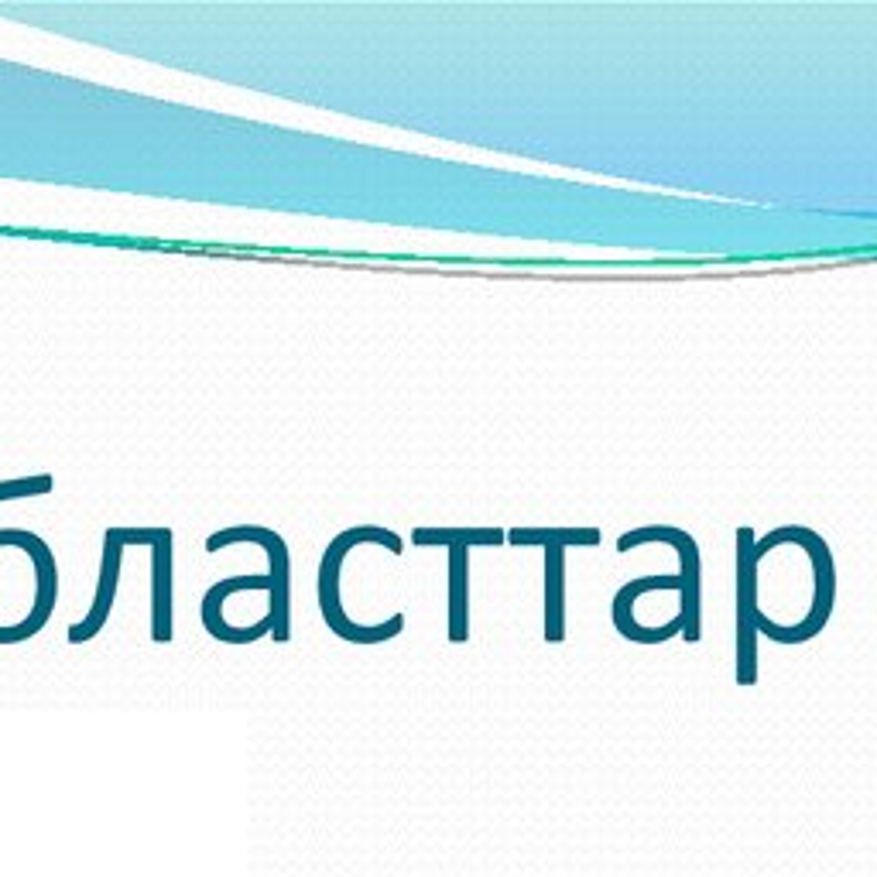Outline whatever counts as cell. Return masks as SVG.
<instances>
[{
    "mask_svg": "<svg viewBox=\"0 0 877 877\" xmlns=\"http://www.w3.org/2000/svg\"><path fill=\"white\" fill-rule=\"evenodd\" d=\"M360 542H377L384 545L388 552L401 555L405 549H401V538L391 535V531L384 528H350L343 531V535H336L333 542H329V549L323 555V562H319V607H323V617L329 624V631L336 634V638H347V641H357V645H377V641H388L394 638V634H401V627H405V617H391L388 624L381 627H360L353 624L347 614H343L340 607V566L343 559L350 555L353 545Z\"/></svg>",
    "mask_w": 877,
    "mask_h": 877,
    "instance_id": "cell-1",
    "label": "cell"
},
{
    "mask_svg": "<svg viewBox=\"0 0 877 877\" xmlns=\"http://www.w3.org/2000/svg\"><path fill=\"white\" fill-rule=\"evenodd\" d=\"M508 542L514 545H545V638H566V549L562 545H597V528H573V531H511Z\"/></svg>",
    "mask_w": 877,
    "mask_h": 877,
    "instance_id": "cell-2",
    "label": "cell"
},
{
    "mask_svg": "<svg viewBox=\"0 0 877 877\" xmlns=\"http://www.w3.org/2000/svg\"><path fill=\"white\" fill-rule=\"evenodd\" d=\"M127 549L131 545H148L151 552V641L168 645L172 641V528L151 525V528H124Z\"/></svg>",
    "mask_w": 877,
    "mask_h": 877,
    "instance_id": "cell-3",
    "label": "cell"
},
{
    "mask_svg": "<svg viewBox=\"0 0 877 877\" xmlns=\"http://www.w3.org/2000/svg\"><path fill=\"white\" fill-rule=\"evenodd\" d=\"M737 624H740V634H737V679L744 682H754L758 679V645H754V638H758V607H754V597H758V583H754V566H758V559H754V531L751 528H740L737 531Z\"/></svg>",
    "mask_w": 877,
    "mask_h": 877,
    "instance_id": "cell-4",
    "label": "cell"
},
{
    "mask_svg": "<svg viewBox=\"0 0 877 877\" xmlns=\"http://www.w3.org/2000/svg\"><path fill=\"white\" fill-rule=\"evenodd\" d=\"M124 552H127L124 528H107V531H103L100 579H96L93 607H90V614H86L83 621L69 627V645H83V641H93L96 634L103 631V624L110 621V610H114L117 586H120V566H124Z\"/></svg>",
    "mask_w": 877,
    "mask_h": 877,
    "instance_id": "cell-5",
    "label": "cell"
},
{
    "mask_svg": "<svg viewBox=\"0 0 877 877\" xmlns=\"http://www.w3.org/2000/svg\"><path fill=\"white\" fill-rule=\"evenodd\" d=\"M466 545L449 542V641H466Z\"/></svg>",
    "mask_w": 877,
    "mask_h": 877,
    "instance_id": "cell-6",
    "label": "cell"
},
{
    "mask_svg": "<svg viewBox=\"0 0 877 877\" xmlns=\"http://www.w3.org/2000/svg\"><path fill=\"white\" fill-rule=\"evenodd\" d=\"M436 542H460V545L470 549V545H501V542H508V535H504V531H497V528H487V531H463V528H456V531H446V528L425 531V528H418L415 531V545H436Z\"/></svg>",
    "mask_w": 877,
    "mask_h": 877,
    "instance_id": "cell-7",
    "label": "cell"
}]
</instances>
